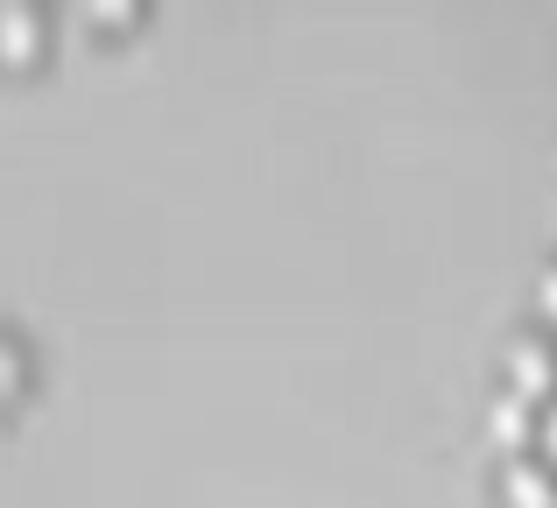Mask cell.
Segmentation results:
<instances>
[{
	"instance_id": "obj_1",
	"label": "cell",
	"mask_w": 557,
	"mask_h": 508,
	"mask_svg": "<svg viewBox=\"0 0 557 508\" xmlns=\"http://www.w3.org/2000/svg\"><path fill=\"white\" fill-rule=\"evenodd\" d=\"M502 495L516 508H550L557 501V473L544 453H530V445H516V453L502 459Z\"/></svg>"
},
{
	"instance_id": "obj_2",
	"label": "cell",
	"mask_w": 557,
	"mask_h": 508,
	"mask_svg": "<svg viewBox=\"0 0 557 508\" xmlns=\"http://www.w3.org/2000/svg\"><path fill=\"white\" fill-rule=\"evenodd\" d=\"M508 382H516V396H544V388H557V360L544 339H516L508 346Z\"/></svg>"
},
{
	"instance_id": "obj_3",
	"label": "cell",
	"mask_w": 557,
	"mask_h": 508,
	"mask_svg": "<svg viewBox=\"0 0 557 508\" xmlns=\"http://www.w3.org/2000/svg\"><path fill=\"white\" fill-rule=\"evenodd\" d=\"M28 42H36V14L8 0V8H0V50H14V57H22Z\"/></svg>"
},
{
	"instance_id": "obj_4",
	"label": "cell",
	"mask_w": 557,
	"mask_h": 508,
	"mask_svg": "<svg viewBox=\"0 0 557 508\" xmlns=\"http://www.w3.org/2000/svg\"><path fill=\"white\" fill-rule=\"evenodd\" d=\"M494 431H502V438H522V431H530V402H522L516 388L494 402Z\"/></svg>"
},
{
	"instance_id": "obj_5",
	"label": "cell",
	"mask_w": 557,
	"mask_h": 508,
	"mask_svg": "<svg viewBox=\"0 0 557 508\" xmlns=\"http://www.w3.org/2000/svg\"><path fill=\"white\" fill-rule=\"evenodd\" d=\"M536 453H544V459H557V396L544 402V417H536Z\"/></svg>"
},
{
	"instance_id": "obj_6",
	"label": "cell",
	"mask_w": 557,
	"mask_h": 508,
	"mask_svg": "<svg viewBox=\"0 0 557 508\" xmlns=\"http://www.w3.org/2000/svg\"><path fill=\"white\" fill-rule=\"evenodd\" d=\"M14 374H22V360H14V346H8V339H0V388H8V382H14Z\"/></svg>"
},
{
	"instance_id": "obj_7",
	"label": "cell",
	"mask_w": 557,
	"mask_h": 508,
	"mask_svg": "<svg viewBox=\"0 0 557 508\" xmlns=\"http://www.w3.org/2000/svg\"><path fill=\"white\" fill-rule=\"evenodd\" d=\"M536 297H544V311L557 318V269H544V289H536Z\"/></svg>"
}]
</instances>
